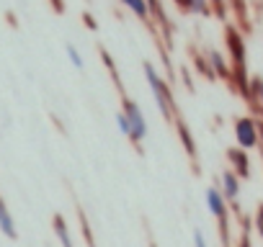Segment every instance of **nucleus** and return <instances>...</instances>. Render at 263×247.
I'll return each instance as SVG.
<instances>
[{"label":"nucleus","mask_w":263,"mask_h":247,"mask_svg":"<svg viewBox=\"0 0 263 247\" xmlns=\"http://www.w3.org/2000/svg\"><path fill=\"white\" fill-rule=\"evenodd\" d=\"M145 75H147V83H150V90H153V95H155V100H158V106H160V111H163V116H173V98H171V90H168V85H165V80L158 75V70L147 62L145 65Z\"/></svg>","instance_id":"f257e3e1"},{"label":"nucleus","mask_w":263,"mask_h":247,"mask_svg":"<svg viewBox=\"0 0 263 247\" xmlns=\"http://www.w3.org/2000/svg\"><path fill=\"white\" fill-rule=\"evenodd\" d=\"M124 116L129 118V127H132V142H142L147 137V121L145 113L140 111V106L135 100H124Z\"/></svg>","instance_id":"f03ea898"},{"label":"nucleus","mask_w":263,"mask_h":247,"mask_svg":"<svg viewBox=\"0 0 263 247\" xmlns=\"http://www.w3.org/2000/svg\"><path fill=\"white\" fill-rule=\"evenodd\" d=\"M235 139H237L240 150H250L258 145V127L253 118H240L235 123Z\"/></svg>","instance_id":"7ed1b4c3"},{"label":"nucleus","mask_w":263,"mask_h":247,"mask_svg":"<svg viewBox=\"0 0 263 247\" xmlns=\"http://www.w3.org/2000/svg\"><path fill=\"white\" fill-rule=\"evenodd\" d=\"M206 206H209L212 216H217V219H224V216H227V203H224L222 191H217V188H206Z\"/></svg>","instance_id":"20e7f679"},{"label":"nucleus","mask_w":263,"mask_h":247,"mask_svg":"<svg viewBox=\"0 0 263 247\" xmlns=\"http://www.w3.org/2000/svg\"><path fill=\"white\" fill-rule=\"evenodd\" d=\"M222 196L230 201H237V196H240V178L232 170L222 173Z\"/></svg>","instance_id":"39448f33"},{"label":"nucleus","mask_w":263,"mask_h":247,"mask_svg":"<svg viewBox=\"0 0 263 247\" xmlns=\"http://www.w3.org/2000/svg\"><path fill=\"white\" fill-rule=\"evenodd\" d=\"M0 232H3L8 239H16V237H18V232H16V221H13V216H11V211H8L3 196H0Z\"/></svg>","instance_id":"423d86ee"},{"label":"nucleus","mask_w":263,"mask_h":247,"mask_svg":"<svg viewBox=\"0 0 263 247\" xmlns=\"http://www.w3.org/2000/svg\"><path fill=\"white\" fill-rule=\"evenodd\" d=\"M227 157H230V162L235 165V173H240L242 178H248V173H250V168H248V165H250V162H248L245 152L237 147V150H230V152H227Z\"/></svg>","instance_id":"0eeeda50"},{"label":"nucleus","mask_w":263,"mask_h":247,"mask_svg":"<svg viewBox=\"0 0 263 247\" xmlns=\"http://www.w3.org/2000/svg\"><path fill=\"white\" fill-rule=\"evenodd\" d=\"M54 234H57L62 247H72V234H70V227L62 216H54Z\"/></svg>","instance_id":"6e6552de"},{"label":"nucleus","mask_w":263,"mask_h":247,"mask_svg":"<svg viewBox=\"0 0 263 247\" xmlns=\"http://www.w3.org/2000/svg\"><path fill=\"white\" fill-rule=\"evenodd\" d=\"M121 3L140 18H150V3L147 0H121Z\"/></svg>","instance_id":"1a4fd4ad"},{"label":"nucleus","mask_w":263,"mask_h":247,"mask_svg":"<svg viewBox=\"0 0 263 247\" xmlns=\"http://www.w3.org/2000/svg\"><path fill=\"white\" fill-rule=\"evenodd\" d=\"M176 3L189 13H206V0H176Z\"/></svg>","instance_id":"9d476101"},{"label":"nucleus","mask_w":263,"mask_h":247,"mask_svg":"<svg viewBox=\"0 0 263 247\" xmlns=\"http://www.w3.org/2000/svg\"><path fill=\"white\" fill-rule=\"evenodd\" d=\"M116 123H119V129H121V134H124V137H132V127H129V118L124 116V111H119V113H116Z\"/></svg>","instance_id":"9b49d317"},{"label":"nucleus","mask_w":263,"mask_h":247,"mask_svg":"<svg viewBox=\"0 0 263 247\" xmlns=\"http://www.w3.org/2000/svg\"><path fill=\"white\" fill-rule=\"evenodd\" d=\"M67 57H70V62H72V65H75V67H78V70H80V67H83V57H80V52H78V49H75V47H72V44H70V47H67Z\"/></svg>","instance_id":"f8f14e48"},{"label":"nucleus","mask_w":263,"mask_h":247,"mask_svg":"<svg viewBox=\"0 0 263 247\" xmlns=\"http://www.w3.org/2000/svg\"><path fill=\"white\" fill-rule=\"evenodd\" d=\"M212 65H214V70H217V72H224V59H222V54H219V52H212Z\"/></svg>","instance_id":"ddd939ff"},{"label":"nucleus","mask_w":263,"mask_h":247,"mask_svg":"<svg viewBox=\"0 0 263 247\" xmlns=\"http://www.w3.org/2000/svg\"><path fill=\"white\" fill-rule=\"evenodd\" d=\"M255 232L263 237V203H260L258 211H255Z\"/></svg>","instance_id":"4468645a"},{"label":"nucleus","mask_w":263,"mask_h":247,"mask_svg":"<svg viewBox=\"0 0 263 247\" xmlns=\"http://www.w3.org/2000/svg\"><path fill=\"white\" fill-rule=\"evenodd\" d=\"M194 247H209L206 244V237L201 234V229H194Z\"/></svg>","instance_id":"2eb2a0df"},{"label":"nucleus","mask_w":263,"mask_h":247,"mask_svg":"<svg viewBox=\"0 0 263 247\" xmlns=\"http://www.w3.org/2000/svg\"><path fill=\"white\" fill-rule=\"evenodd\" d=\"M258 98H260V103H263V83L258 85Z\"/></svg>","instance_id":"dca6fc26"}]
</instances>
